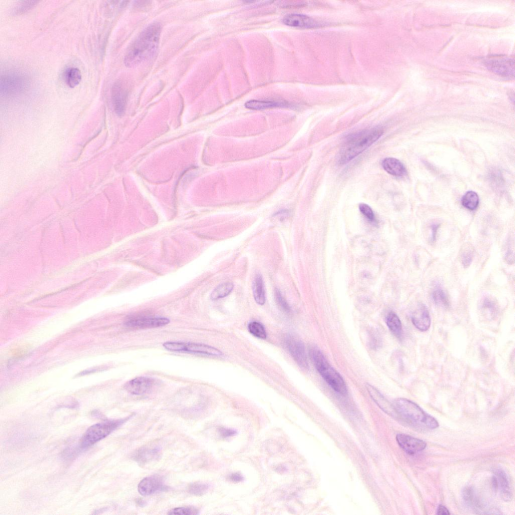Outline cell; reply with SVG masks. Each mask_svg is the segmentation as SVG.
<instances>
[{
  "mask_svg": "<svg viewBox=\"0 0 515 515\" xmlns=\"http://www.w3.org/2000/svg\"><path fill=\"white\" fill-rule=\"evenodd\" d=\"M161 32L159 23L145 29L129 47L125 58L126 66L131 68L153 58L158 51Z\"/></svg>",
  "mask_w": 515,
  "mask_h": 515,
  "instance_id": "6da1fadb",
  "label": "cell"
},
{
  "mask_svg": "<svg viewBox=\"0 0 515 515\" xmlns=\"http://www.w3.org/2000/svg\"><path fill=\"white\" fill-rule=\"evenodd\" d=\"M395 414L408 426L418 430L437 428L439 423L416 403L406 398H399L393 402Z\"/></svg>",
  "mask_w": 515,
  "mask_h": 515,
  "instance_id": "7a4b0ae2",
  "label": "cell"
},
{
  "mask_svg": "<svg viewBox=\"0 0 515 515\" xmlns=\"http://www.w3.org/2000/svg\"><path fill=\"white\" fill-rule=\"evenodd\" d=\"M383 134L382 128L376 127L349 135L341 149L339 163H349L378 140Z\"/></svg>",
  "mask_w": 515,
  "mask_h": 515,
  "instance_id": "3957f363",
  "label": "cell"
},
{
  "mask_svg": "<svg viewBox=\"0 0 515 515\" xmlns=\"http://www.w3.org/2000/svg\"><path fill=\"white\" fill-rule=\"evenodd\" d=\"M31 86L29 76L18 70H10L2 74L0 93L3 97L15 98L26 93Z\"/></svg>",
  "mask_w": 515,
  "mask_h": 515,
  "instance_id": "277c9868",
  "label": "cell"
},
{
  "mask_svg": "<svg viewBox=\"0 0 515 515\" xmlns=\"http://www.w3.org/2000/svg\"><path fill=\"white\" fill-rule=\"evenodd\" d=\"M310 355L316 369L326 382L337 393L345 395L347 392L346 384L340 375L330 365L322 352L317 348L310 350Z\"/></svg>",
  "mask_w": 515,
  "mask_h": 515,
  "instance_id": "5b68a950",
  "label": "cell"
},
{
  "mask_svg": "<svg viewBox=\"0 0 515 515\" xmlns=\"http://www.w3.org/2000/svg\"><path fill=\"white\" fill-rule=\"evenodd\" d=\"M129 418L106 421L91 426L81 438L80 447L82 449L88 448L105 439Z\"/></svg>",
  "mask_w": 515,
  "mask_h": 515,
  "instance_id": "8992f818",
  "label": "cell"
},
{
  "mask_svg": "<svg viewBox=\"0 0 515 515\" xmlns=\"http://www.w3.org/2000/svg\"><path fill=\"white\" fill-rule=\"evenodd\" d=\"M163 346L168 350L173 352H189L213 356H221L223 355L222 352L218 349L205 344L168 342L165 343Z\"/></svg>",
  "mask_w": 515,
  "mask_h": 515,
  "instance_id": "52a82bcc",
  "label": "cell"
},
{
  "mask_svg": "<svg viewBox=\"0 0 515 515\" xmlns=\"http://www.w3.org/2000/svg\"><path fill=\"white\" fill-rule=\"evenodd\" d=\"M484 64L487 69L498 76L509 79L514 77L513 59L504 56L492 57L485 60Z\"/></svg>",
  "mask_w": 515,
  "mask_h": 515,
  "instance_id": "ba28073f",
  "label": "cell"
},
{
  "mask_svg": "<svg viewBox=\"0 0 515 515\" xmlns=\"http://www.w3.org/2000/svg\"><path fill=\"white\" fill-rule=\"evenodd\" d=\"M286 343L290 354L299 365L303 369L308 368V363L303 343L293 337L286 339Z\"/></svg>",
  "mask_w": 515,
  "mask_h": 515,
  "instance_id": "9c48e42d",
  "label": "cell"
},
{
  "mask_svg": "<svg viewBox=\"0 0 515 515\" xmlns=\"http://www.w3.org/2000/svg\"><path fill=\"white\" fill-rule=\"evenodd\" d=\"M113 104L116 114L123 116L126 111L128 93L122 82H117L112 89Z\"/></svg>",
  "mask_w": 515,
  "mask_h": 515,
  "instance_id": "30bf717a",
  "label": "cell"
},
{
  "mask_svg": "<svg viewBox=\"0 0 515 515\" xmlns=\"http://www.w3.org/2000/svg\"><path fill=\"white\" fill-rule=\"evenodd\" d=\"M168 489V487L164 484L162 478L158 476L146 477L141 481L138 485V491L143 495H149Z\"/></svg>",
  "mask_w": 515,
  "mask_h": 515,
  "instance_id": "8fae6325",
  "label": "cell"
},
{
  "mask_svg": "<svg viewBox=\"0 0 515 515\" xmlns=\"http://www.w3.org/2000/svg\"><path fill=\"white\" fill-rule=\"evenodd\" d=\"M396 438L399 446L410 455L421 452L427 446L425 441L407 435L398 434Z\"/></svg>",
  "mask_w": 515,
  "mask_h": 515,
  "instance_id": "7c38bea8",
  "label": "cell"
},
{
  "mask_svg": "<svg viewBox=\"0 0 515 515\" xmlns=\"http://www.w3.org/2000/svg\"><path fill=\"white\" fill-rule=\"evenodd\" d=\"M285 25L298 28L312 29L320 27L321 24L312 18L299 14H291L283 19Z\"/></svg>",
  "mask_w": 515,
  "mask_h": 515,
  "instance_id": "4fadbf2b",
  "label": "cell"
},
{
  "mask_svg": "<svg viewBox=\"0 0 515 515\" xmlns=\"http://www.w3.org/2000/svg\"><path fill=\"white\" fill-rule=\"evenodd\" d=\"M411 321L414 326L421 332H426L429 329L431 320L429 312L425 304H419L411 316Z\"/></svg>",
  "mask_w": 515,
  "mask_h": 515,
  "instance_id": "5bb4252c",
  "label": "cell"
},
{
  "mask_svg": "<svg viewBox=\"0 0 515 515\" xmlns=\"http://www.w3.org/2000/svg\"><path fill=\"white\" fill-rule=\"evenodd\" d=\"M169 323L170 320L165 318H140L129 320L126 325L134 328L147 329L163 327Z\"/></svg>",
  "mask_w": 515,
  "mask_h": 515,
  "instance_id": "9a60e30c",
  "label": "cell"
},
{
  "mask_svg": "<svg viewBox=\"0 0 515 515\" xmlns=\"http://www.w3.org/2000/svg\"><path fill=\"white\" fill-rule=\"evenodd\" d=\"M153 384L154 381L150 378L138 377L128 382L125 387L131 394L141 395L151 389Z\"/></svg>",
  "mask_w": 515,
  "mask_h": 515,
  "instance_id": "2e32d148",
  "label": "cell"
},
{
  "mask_svg": "<svg viewBox=\"0 0 515 515\" xmlns=\"http://www.w3.org/2000/svg\"><path fill=\"white\" fill-rule=\"evenodd\" d=\"M245 107L255 111L264 110L276 108H291V105L284 101H260L252 100L247 102Z\"/></svg>",
  "mask_w": 515,
  "mask_h": 515,
  "instance_id": "e0dca14e",
  "label": "cell"
},
{
  "mask_svg": "<svg viewBox=\"0 0 515 515\" xmlns=\"http://www.w3.org/2000/svg\"><path fill=\"white\" fill-rule=\"evenodd\" d=\"M366 388L371 398L382 409L388 414H395L393 405L376 388L370 384H367Z\"/></svg>",
  "mask_w": 515,
  "mask_h": 515,
  "instance_id": "ac0fdd59",
  "label": "cell"
},
{
  "mask_svg": "<svg viewBox=\"0 0 515 515\" xmlns=\"http://www.w3.org/2000/svg\"><path fill=\"white\" fill-rule=\"evenodd\" d=\"M382 166L386 172L394 176L402 177L406 173L403 164L395 158H388L384 159L382 162Z\"/></svg>",
  "mask_w": 515,
  "mask_h": 515,
  "instance_id": "d6986e66",
  "label": "cell"
},
{
  "mask_svg": "<svg viewBox=\"0 0 515 515\" xmlns=\"http://www.w3.org/2000/svg\"><path fill=\"white\" fill-rule=\"evenodd\" d=\"M494 473L497 480L498 485L500 487L502 499L506 501H510L512 499V493L506 474L502 469L499 468L495 469Z\"/></svg>",
  "mask_w": 515,
  "mask_h": 515,
  "instance_id": "ffe728a7",
  "label": "cell"
},
{
  "mask_svg": "<svg viewBox=\"0 0 515 515\" xmlns=\"http://www.w3.org/2000/svg\"><path fill=\"white\" fill-rule=\"evenodd\" d=\"M253 291L256 302L259 305H264L266 302V294L263 277L260 274L256 275L255 277L253 283Z\"/></svg>",
  "mask_w": 515,
  "mask_h": 515,
  "instance_id": "44dd1931",
  "label": "cell"
},
{
  "mask_svg": "<svg viewBox=\"0 0 515 515\" xmlns=\"http://www.w3.org/2000/svg\"><path fill=\"white\" fill-rule=\"evenodd\" d=\"M63 77L67 85L71 88H74L80 83L82 74L78 68L69 67L65 71Z\"/></svg>",
  "mask_w": 515,
  "mask_h": 515,
  "instance_id": "7402d4cb",
  "label": "cell"
},
{
  "mask_svg": "<svg viewBox=\"0 0 515 515\" xmlns=\"http://www.w3.org/2000/svg\"><path fill=\"white\" fill-rule=\"evenodd\" d=\"M159 452L160 449L158 448H142L136 451L134 454L133 458L139 463H145L157 457Z\"/></svg>",
  "mask_w": 515,
  "mask_h": 515,
  "instance_id": "603a6c76",
  "label": "cell"
},
{
  "mask_svg": "<svg viewBox=\"0 0 515 515\" xmlns=\"http://www.w3.org/2000/svg\"><path fill=\"white\" fill-rule=\"evenodd\" d=\"M386 322L392 334L397 338H400L402 334V327L398 317L395 313L390 312L386 317Z\"/></svg>",
  "mask_w": 515,
  "mask_h": 515,
  "instance_id": "cb8c5ba5",
  "label": "cell"
},
{
  "mask_svg": "<svg viewBox=\"0 0 515 515\" xmlns=\"http://www.w3.org/2000/svg\"><path fill=\"white\" fill-rule=\"evenodd\" d=\"M479 197L476 193L472 191H468L463 196L461 203L466 209L470 211L475 210L478 206Z\"/></svg>",
  "mask_w": 515,
  "mask_h": 515,
  "instance_id": "d4e9b609",
  "label": "cell"
},
{
  "mask_svg": "<svg viewBox=\"0 0 515 515\" xmlns=\"http://www.w3.org/2000/svg\"><path fill=\"white\" fill-rule=\"evenodd\" d=\"M234 284L231 282L221 284L216 287L211 294L213 300H217L229 295L234 289Z\"/></svg>",
  "mask_w": 515,
  "mask_h": 515,
  "instance_id": "484cf974",
  "label": "cell"
},
{
  "mask_svg": "<svg viewBox=\"0 0 515 515\" xmlns=\"http://www.w3.org/2000/svg\"><path fill=\"white\" fill-rule=\"evenodd\" d=\"M432 298L434 303L442 307H447L449 302L447 295L443 289L439 286H437L432 293Z\"/></svg>",
  "mask_w": 515,
  "mask_h": 515,
  "instance_id": "4316f807",
  "label": "cell"
},
{
  "mask_svg": "<svg viewBox=\"0 0 515 515\" xmlns=\"http://www.w3.org/2000/svg\"><path fill=\"white\" fill-rule=\"evenodd\" d=\"M248 330L252 335L258 338L265 339L267 337L265 328L259 322H252L250 323L248 325Z\"/></svg>",
  "mask_w": 515,
  "mask_h": 515,
  "instance_id": "83f0119b",
  "label": "cell"
},
{
  "mask_svg": "<svg viewBox=\"0 0 515 515\" xmlns=\"http://www.w3.org/2000/svg\"><path fill=\"white\" fill-rule=\"evenodd\" d=\"M40 2L31 1L21 2L14 10V14L20 16L27 13L33 9Z\"/></svg>",
  "mask_w": 515,
  "mask_h": 515,
  "instance_id": "f1b7e54d",
  "label": "cell"
},
{
  "mask_svg": "<svg viewBox=\"0 0 515 515\" xmlns=\"http://www.w3.org/2000/svg\"><path fill=\"white\" fill-rule=\"evenodd\" d=\"M274 295L276 302L280 310L285 314L290 313L291 308L278 289H275Z\"/></svg>",
  "mask_w": 515,
  "mask_h": 515,
  "instance_id": "f546056e",
  "label": "cell"
},
{
  "mask_svg": "<svg viewBox=\"0 0 515 515\" xmlns=\"http://www.w3.org/2000/svg\"><path fill=\"white\" fill-rule=\"evenodd\" d=\"M209 486L207 484L203 483H194L191 484L188 487L189 492L194 495H202L207 492Z\"/></svg>",
  "mask_w": 515,
  "mask_h": 515,
  "instance_id": "4dcf8cb0",
  "label": "cell"
},
{
  "mask_svg": "<svg viewBox=\"0 0 515 515\" xmlns=\"http://www.w3.org/2000/svg\"><path fill=\"white\" fill-rule=\"evenodd\" d=\"M168 514L192 515L198 514V510L194 507L184 506L175 508L168 513Z\"/></svg>",
  "mask_w": 515,
  "mask_h": 515,
  "instance_id": "1f68e13d",
  "label": "cell"
},
{
  "mask_svg": "<svg viewBox=\"0 0 515 515\" xmlns=\"http://www.w3.org/2000/svg\"><path fill=\"white\" fill-rule=\"evenodd\" d=\"M359 210L361 213L369 221L373 222L375 220L374 214L368 205L365 203L360 204Z\"/></svg>",
  "mask_w": 515,
  "mask_h": 515,
  "instance_id": "d6a6232c",
  "label": "cell"
},
{
  "mask_svg": "<svg viewBox=\"0 0 515 515\" xmlns=\"http://www.w3.org/2000/svg\"><path fill=\"white\" fill-rule=\"evenodd\" d=\"M482 308L485 311H487L490 314H494L496 312L495 303L488 298H485L483 300Z\"/></svg>",
  "mask_w": 515,
  "mask_h": 515,
  "instance_id": "836d02e7",
  "label": "cell"
},
{
  "mask_svg": "<svg viewBox=\"0 0 515 515\" xmlns=\"http://www.w3.org/2000/svg\"><path fill=\"white\" fill-rule=\"evenodd\" d=\"M219 432L221 437L224 438L233 436L237 434V432L236 431L231 429L225 428L224 427L220 428L219 429Z\"/></svg>",
  "mask_w": 515,
  "mask_h": 515,
  "instance_id": "e575fe53",
  "label": "cell"
},
{
  "mask_svg": "<svg viewBox=\"0 0 515 515\" xmlns=\"http://www.w3.org/2000/svg\"><path fill=\"white\" fill-rule=\"evenodd\" d=\"M462 264L465 268H468L471 264L472 260V255L471 252H466L463 254L462 258Z\"/></svg>",
  "mask_w": 515,
  "mask_h": 515,
  "instance_id": "d590c367",
  "label": "cell"
},
{
  "mask_svg": "<svg viewBox=\"0 0 515 515\" xmlns=\"http://www.w3.org/2000/svg\"><path fill=\"white\" fill-rule=\"evenodd\" d=\"M230 478L233 482H239L242 481L244 477L239 473H234L230 475Z\"/></svg>",
  "mask_w": 515,
  "mask_h": 515,
  "instance_id": "8d00e7d4",
  "label": "cell"
},
{
  "mask_svg": "<svg viewBox=\"0 0 515 515\" xmlns=\"http://www.w3.org/2000/svg\"><path fill=\"white\" fill-rule=\"evenodd\" d=\"M439 227L440 225L438 224H435L432 226V236L431 241L433 243L436 241L437 233Z\"/></svg>",
  "mask_w": 515,
  "mask_h": 515,
  "instance_id": "74e56055",
  "label": "cell"
},
{
  "mask_svg": "<svg viewBox=\"0 0 515 515\" xmlns=\"http://www.w3.org/2000/svg\"><path fill=\"white\" fill-rule=\"evenodd\" d=\"M437 514H450L449 510L444 505H439L437 510Z\"/></svg>",
  "mask_w": 515,
  "mask_h": 515,
  "instance_id": "f35d334b",
  "label": "cell"
},
{
  "mask_svg": "<svg viewBox=\"0 0 515 515\" xmlns=\"http://www.w3.org/2000/svg\"><path fill=\"white\" fill-rule=\"evenodd\" d=\"M492 486L494 490H496L498 488V482L495 476H493L491 479Z\"/></svg>",
  "mask_w": 515,
  "mask_h": 515,
  "instance_id": "ab89813d",
  "label": "cell"
},
{
  "mask_svg": "<svg viewBox=\"0 0 515 515\" xmlns=\"http://www.w3.org/2000/svg\"><path fill=\"white\" fill-rule=\"evenodd\" d=\"M137 503H139V504L140 505H141V504H142V505H144V501L142 500H141L140 499H138V501H137Z\"/></svg>",
  "mask_w": 515,
  "mask_h": 515,
  "instance_id": "60d3db41",
  "label": "cell"
}]
</instances>
